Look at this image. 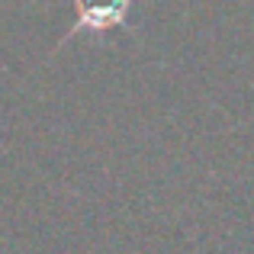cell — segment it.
Here are the masks:
<instances>
[{
    "instance_id": "obj_1",
    "label": "cell",
    "mask_w": 254,
    "mask_h": 254,
    "mask_svg": "<svg viewBox=\"0 0 254 254\" xmlns=\"http://www.w3.org/2000/svg\"><path fill=\"white\" fill-rule=\"evenodd\" d=\"M132 0H77V23L71 26L74 32H106L110 26L126 23Z\"/></svg>"
}]
</instances>
